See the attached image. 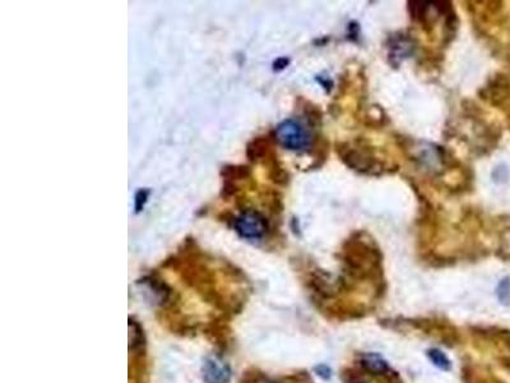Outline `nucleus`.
<instances>
[{"mask_svg":"<svg viewBox=\"0 0 510 383\" xmlns=\"http://www.w3.org/2000/svg\"><path fill=\"white\" fill-rule=\"evenodd\" d=\"M336 147L342 162L351 170L366 175H380L385 169L383 160H380L375 150L366 140L340 142Z\"/></svg>","mask_w":510,"mask_h":383,"instance_id":"f257e3e1","label":"nucleus"},{"mask_svg":"<svg viewBox=\"0 0 510 383\" xmlns=\"http://www.w3.org/2000/svg\"><path fill=\"white\" fill-rule=\"evenodd\" d=\"M276 140L290 151H304L310 146V135L306 129L294 119L282 121L276 129Z\"/></svg>","mask_w":510,"mask_h":383,"instance_id":"f03ea898","label":"nucleus"},{"mask_svg":"<svg viewBox=\"0 0 510 383\" xmlns=\"http://www.w3.org/2000/svg\"><path fill=\"white\" fill-rule=\"evenodd\" d=\"M233 228L243 239L260 240L268 231V223L258 211L246 210L233 220Z\"/></svg>","mask_w":510,"mask_h":383,"instance_id":"7ed1b4c3","label":"nucleus"},{"mask_svg":"<svg viewBox=\"0 0 510 383\" xmlns=\"http://www.w3.org/2000/svg\"><path fill=\"white\" fill-rule=\"evenodd\" d=\"M387 49H388L389 64L394 68H398L404 59H407L414 54L415 45H414L412 38H409L407 35L396 33L388 38Z\"/></svg>","mask_w":510,"mask_h":383,"instance_id":"20e7f679","label":"nucleus"},{"mask_svg":"<svg viewBox=\"0 0 510 383\" xmlns=\"http://www.w3.org/2000/svg\"><path fill=\"white\" fill-rule=\"evenodd\" d=\"M202 374L204 383H228L231 370L218 355H211L203 362Z\"/></svg>","mask_w":510,"mask_h":383,"instance_id":"39448f33","label":"nucleus"},{"mask_svg":"<svg viewBox=\"0 0 510 383\" xmlns=\"http://www.w3.org/2000/svg\"><path fill=\"white\" fill-rule=\"evenodd\" d=\"M272 153L271 140L268 137H257L248 145L246 155L253 162L265 160Z\"/></svg>","mask_w":510,"mask_h":383,"instance_id":"423d86ee","label":"nucleus"},{"mask_svg":"<svg viewBox=\"0 0 510 383\" xmlns=\"http://www.w3.org/2000/svg\"><path fill=\"white\" fill-rule=\"evenodd\" d=\"M361 364L367 372H372V374H383L389 370L387 362L378 354H366L361 359Z\"/></svg>","mask_w":510,"mask_h":383,"instance_id":"0eeeda50","label":"nucleus"},{"mask_svg":"<svg viewBox=\"0 0 510 383\" xmlns=\"http://www.w3.org/2000/svg\"><path fill=\"white\" fill-rule=\"evenodd\" d=\"M221 175H222V178H223V182L233 183V184H235L236 180H241V179H246L250 177V167L243 165L225 166V167H222Z\"/></svg>","mask_w":510,"mask_h":383,"instance_id":"6e6552de","label":"nucleus"},{"mask_svg":"<svg viewBox=\"0 0 510 383\" xmlns=\"http://www.w3.org/2000/svg\"><path fill=\"white\" fill-rule=\"evenodd\" d=\"M428 359L433 362V364L436 365L438 368H440V370H450V367H452L450 360L448 359L447 355H445L444 353H441L440 350H438V349H431V350H428Z\"/></svg>","mask_w":510,"mask_h":383,"instance_id":"1a4fd4ad","label":"nucleus"},{"mask_svg":"<svg viewBox=\"0 0 510 383\" xmlns=\"http://www.w3.org/2000/svg\"><path fill=\"white\" fill-rule=\"evenodd\" d=\"M498 296L501 303L509 304L510 303V279L506 277L504 280L500 281L498 287Z\"/></svg>","mask_w":510,"mask_h":383,"instance_id":"9d476101","label":"nucleus"},{"mask_svg":"<svg viewBox=\"0 0 510 383\" xmlns=\"http://www.w3.org/2000/svg\"><path fill=\"white\" fill-rule=\"evenodd\" d=\"M492 179L495 183H506L509 179V170L505 165H498L492 172Z\"/></svg>","mask_w":510,"mask_h":383,"instance_id":"9b49d317","label":"nucleus"},{"mask_svg":"<svg viewBox=\"0 0 510 383\" xmlns=\"http://www.w3.org/2000/svg\"><path fill=\"white\" fill-rule=\"evenodd\" d=\"M148 196H150V191H148V189H139V191L135 193V197H134V209H135V212H140V211L143 210L145 204H147Z\"/></svg>","mask_w":510,"mask_h":383,"instance_id":"f8f14e48","label":"nucleus"},{"mask_svg":"<svg viewBox=\"0 0 510 383\" xmlns=\"http://www.w3.org/2000/svg\"><path fill=\"white\" fill-rule=\"evenodd\" d=\"M289 64H290V59H289V57H278V59L275 60V63H273V70H275V72H281V70H284L286 67H289Z\"/></svg>","mask_w":510,"mask_h":383,"instance_id":"ddd939ff","label":"nucleus"},{"mask_svg":"<svg viewBox=\"0 0 510 383\" xmlns=\"http://www.w3.org/2000/svg\"><path fill=\"white\" fill-rule=\"evenodd\" d=\"M316 81L321 83V87L326 89L327 92H331L332 89H333V81H332V79H329V78H326V77L323 76H318L316 77Z\"/></svg>","mask_w":510,"mask_h":383,"instance_id":"4468645a","label":"nucleus"}]
</instances>
